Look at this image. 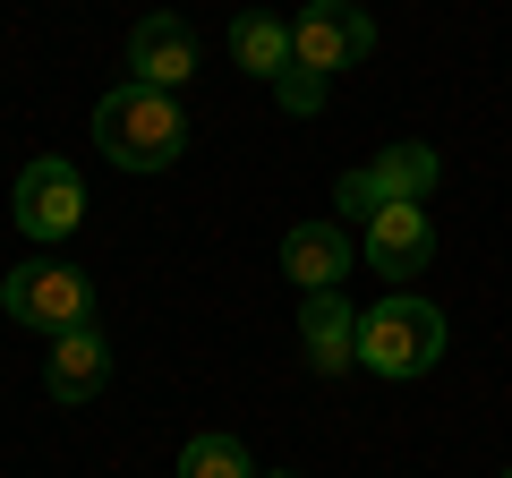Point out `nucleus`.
Returning <instances> with one entry per match:
<instances>
[{"instance_id": "1", "label": "nucleus", "mask_w": 512, "mask_h": 478, "mask_svg": "<svg viewBox=\"0 0 512 478\" xmlns=\"http://www.w3.org/2000/svg\"><path fill=\"white\" fill-rule=\"evenodd\" d=\"M94 146H103V163H120V171H171L180 163V146H188V111H180V94H163V86H111L103 103H94Z\"/></svg>"}, {"instance_id": "2", "label": "nucleus", "mask_w": 512, "mask_h": 478, "mask_svg": "<svg viewBox=\"0 0 512 478\" xmlns=\"http://www.w3.org/2000/svg\"><path fill=\"white\" fill-rule=\"evenodd\" d=\"M444 359V308L419 291H393L376 299V308L359 316V368L367 376H393V385H410V376H427Z\"/></svg>"}, {"instance_id": "3", "label": "nucleus", "mask_w": 512, "mask_h": 478, "mask_svg": "<svg viewBox=\"0 0 512 478\" xmlns=\"http://www.w3.org/2000/svg\"><path fill=\"white\" fill-rule=\"evenodd\" d=\"M0 308L18 316V325H35V333H69V325H94V282L60 257H35V265H18V274L0 282Z\"/></svg>"}, {"instance_id": "4", "label": "nucleus", "mask_w": 512, "mask_h": 478, "mask_svg": "<svg viewBox=\"0 0 512 478\" xmlns=\"http://www.w3.org/2000/svg\"><path fill=\"white\" fill-rule=\"evenodd\" d=\"M9 214H18L26 239L60 248V239L86 222V180H77V163H69V154H35V163L18 171V197H9Z\"/></svg>"}, {"instance_id": "5", "label": "nucleus", "mask_w": 512, "mask_h": 478, "mask_svg": "<svg viewBox=\"0 0 512 478\" xmlns=\"http://www.w3.org/2000/svg\"><path fill=\"white\" fill-rule=\"evenodd\" d=\"M367 52H376V18H367L359 0H308V9L291 18V60L316 69V77L359 69Z\"/></svg>"}, {"instance_id": "6", "label": "nucleus", "mask_w": 512, "mask_h": 478, "mask_svg": "<svg viewBox=\"0 0 512 478\" xmlns=\"http://www.w3.org/2000/svg\"><path fill=\"white\" fill-rule=\"evenodd\" d=\"M359 248H367V274L410 282V274L436 265V222H427V205H384V214L359 231Z\"/></svg>"}, {"instance_id": "7", "label": "nucleus", "mask_w": 512, "mask_h": 478, "mask_svg": "<svg viewBox=\"0 0 512 478\" xmlns=\"http://www.w3.org/2000/svg\"><path fill=\"white\" fill-rule=\"evenodd\" d=\"M128 69H137V86L180 94L188 77H197V35H188V18H171V9L137 18V26H128Z\"/></svg>"}, {"instance_id": "8", "label": "nucleus", "mask_w": 512, "mask_h": 478, "mask_svg": "<svg viewBox=\"0 0 512 478\" xmlns=\"http://www.w3.org/2000/svg\"><path fill=\"white\" fill-rule=\"evenodd\" d=\"M282 274H291L299 291H342L350 222H291V231H282Z\"/></svg>"}, {"instance_id": "9", "label": "nucleus", "mask_w": 512, "mask_h": 478, "mask_svg": "<svg viewBox=\"0 0 512 478\" xmlns=\"http://www.w3.org/2000/svg\"><path fill=\"white\" fill-rule=\"evenodd\" d=\"M299 342H308V368H325V376L359 368V308L342 291H308L299 299Z\"/></svg>"}, {"instance_id": "10", "label": "nucleus", "mask_w": 512, "mask_h": 478, "mask_svg": "<svg viewBox=\"0 0 512 478\" xmlns=\"http://www.w3.org/2000/svg\"><path fill=\"white\" fill-rule=\"evenodd\" d=\"M43 385H52V402H94V393L111 385V342L94 325H69V333H52V368H43Z\"/></svg>"}, {"instance_id": "11", "label": "nucleus", "mask_w": 512, "mask_h": 478, "mask_svg": "<svg viewBox=\"0 0 512 478\" xmlns=\"http://www.w3.org/2000/svg\"><path fill=\"white\" fill-rule=\"evenodd\" d=\"M231 60L274 86V77L291 69V18H274V9H239V18H231Z\"/></svg>"}, {"instance_id": "12", "label": "nucleus", "mask_w": 512, "mask_h": 478, "mask_svg": "<svg viewBox=\"0 0 512 478\" xmlns=\"http://www.w3.org/2000/svg\"><path fill=\"white\" fill-rule=\"evenodd\" d=\"M367 171H376V188H384L393 205H427V197H436V180H444L436 146H384Z\"/></svg>"}, {"instance_id": "13", "label": "nucleus", "mask_w": 512, "mask_h": 478, "mask_svg": "<svg viewBox=\"0 0 512 478\" xmlns=\"http://www.w3.org/2000/svg\"><path fill=\"white\" fill-rule=\"evenodd\" d=\"M180 478H265V470L248 461V444H239V436L205 427V436H188V444H180Z\"/></svg>"}, {"instance_id": "14", "label": "nucleus", "mask_w": 512, "mask_h": 478, "mask_svg": "<svg viewBox=\"0 0 512 478\" xmlns=\"http://www.w3.org/2000/svg\"><path fill=\"white\" fill-rule=\"evenodd\" d=\"M333 205H342V214H333V222H359V231H367V222H376L384 214V205H393V197H384V188H376V171H342V180H333Z\"/></svg>"}, {"instance_id": "15", "label": "nucleus", "mask_w": 512, "mask_h": 478, "mask_svg": "<svg viewBox=\"0 0 512 478\" xmlns=\"http://www.w3.org/2000/svg\"><path fill=\"white\" fill-rule=\"evenodd\" d=\"M274 103L291 111V120H316V111H325V77H316V69H299V60H291V69L274 77Z\"/></svg>"}, {"instance_id": "16", "label": "nucleus", "mask_w": 512, "mask_h": 478, "mask_svg": "<svg viewBox=\"0 0 512 478\" xmlns=\"http://www.w3.org/2000/svg\"><path fill=\"white\" fill-rule=\"evenodd\" d=\"M495 478H512V470H495Z\"/></svg>"}, {"instance_id": "17", "label": "nucleus", "mask_w": 512, "mask_h": 478, "mask_svg": "<svg viewBox=\"0 0 512 478\" xmlns=\"http://www.w3.org/2000/svg\"><path fill=\"white\" fill-rule=\"evenodd\" d=\"M274 478H291V470H274Z\"/></svg>"}]
</instances>
